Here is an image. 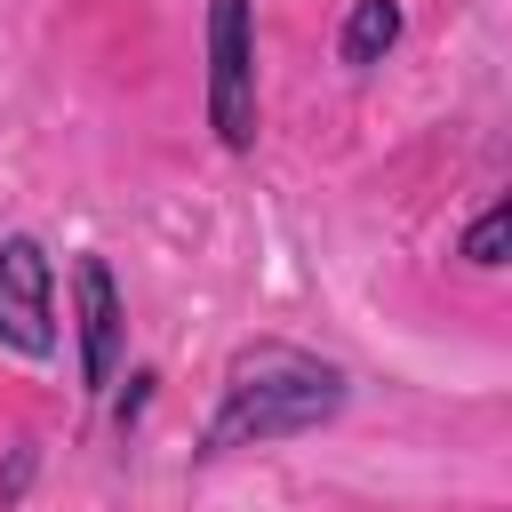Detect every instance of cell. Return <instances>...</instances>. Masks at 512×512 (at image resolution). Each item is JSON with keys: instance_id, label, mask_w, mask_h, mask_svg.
Returning <instances> with one entry per match:
<instances>
[{"instance_id": "6da1fadb", "label": "cell", "mask_w": 512, "mask_h": 512, "mask_svg": "<svg viewBox=\"0 0 512 512\" xmlns=\"http://www.w3.org/2000/svg\"><path fill=\"white\" fill-rule=\"evenodd\" d=\"M344 408V376L312 352H288V344H264L232 368L224 384V408L208 424V448H240V440H280V432H312L320 416Z\"/></svg>"}, {"instance_id": "7a4b0ae2", "label": "cell", "mask_w": 512, "mask_h": 512, "mask_svg": "<svg viewBox=\"0 0 512 512\" xmlns=\"http://www.w3.org/2000/svg\"><path fill=\"white\" fill-rule=\"evenodd\" d=\"M208 120L224 152L256 144V32L248 0H208Z\"/></svg>"}, {"instance_id": "3957f363", "label": "cell", "mask_w": 512, "mask_h": 512, "mask_svg": "<svg viewBox=\"0 0 512 512\" xmlns=\"http://www.w3.org/2000/svg\"><path fill=\"white\" fill-rule=\"evenodd\" d=\"M0 336L16 352L56 344V304H48V256L32 240H0Z\"/></svg>"}, {"instance_id": "277c9868", "label": "cell", "mask_w": 512, "mask_h": 512, "mask_svg": "<svg viewBox=\"0 0 512 512\" xmlns=\"http://www.w3.org/2000/svg\"><path fill=\"white\" fill-rule=\"evenodd\" d=\"M72 288H80V368H88V384H104L112 360H120V296H112V272L88 256Z\"/></svg>"}, {"instance_id": "5b68a950", "label": "cell", "mask_w": 512, "mask_h": 512, "mask_svg": "<svg viewBox=\"0 0 512 512\" xmlns=\"http://www.w3.org/2000/svg\"><path fill=\"white\" fill-rule=\"evenodd\" d=\"M392 40H400V8L392 0H352V16H344V64H376Z\"/></svg>"}, {"instance_id": "8992f818", "label": "cell", "mask_w": 512, "mask_h": 512, "mask_svg": "<svg viewBox=\"0 0 512 512\" xmlns=\"http://www.w3.org/2000/svg\"><path fill=\"white\" fill-rule=\"evenodd\" d=\"M504 224H512V216H504V208H488V216L464 232V256H472V264H504Z\"/></svg>"}]
</instances>
